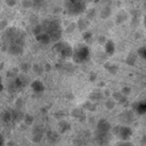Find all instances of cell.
<instances>
[{"mask_svg":"<svg viewBox=\"0 0 146 146\" xmlns=\"http://www.w3.org/2000/svg\"><path fill=\"white\" fill-rule=\"evenodd\" d=\"M41 25V32H44L49 35L50 40L56 42L59 41L60 36H62V27L58 21L56 19H47L43 23L40 24Z\"/></svg>","mask_w":146,"mask_h":146,"instance_id":"obj_1","label":"cell"},{"mask_svg":"<svg viewBox=\"0 0 146 146\" xmlns=\"http://www.w3.org/2000/svg\"><path fill=\"white\" fill-rule=\"evenodd\" d=\"M86 2L84 0H66L65 2V9L68 15L78 16L86 11Z\"/></svg>","mask_w":146,"mask_h":146,"instance_id":"obj_2","label":"cell"},{"mask_svg":"<svg viewBox=\"0 0 146 146\" xmlns=\"http://www.w3.org/2000/svg\"><path fill=\"white\" fill-rule=\"evenodd\" d=\"M89 58H90V50H89L88 46L79 44L76 48L73 49L72 59H73L74 63H76V64L84 63V62L89 60Z\"/></svg>","mask_w":146,"mask_h":146,"instance_id":"obj_3","label":"cell"},{"mask_svg":"<svg viewBox=\"0 0 146 146\" xmlns=\"http://www.w3.org/2000/svg\"><path fill=\"white\" fill-rule=\"evenodd\" d=\"M55 51H57L63 58H72L73 55V48L64 41H56L52 48Z\"/></svg>","mask_w":146,"mask_h":146,"instance_id":"obj_4","label":"cell"},{"mask_svg":"<svg viewBox=\"0 0 146 146\" xmlns=\"http://www.w3.org/2000/svg\"><path fill=\"white\" fill-rule=\"evenodd\" d=\"M119 119H120V122L125 124V125H130L133 121H135V112L132 110H127V111H123L120 115H119Z\"/></svg>","mask_w":146,"mask_h":146,"instance_id":"obj_5","label":"cell"},{"mask_svg":"<svg viewBox=\"0 0 146 146\" xmlns=\"http://www.w3.org/2000/svg\"><path fill=\"white\" fill-rule=\"evenodd\" d=\"M94 138L98 146H107L110 143V133H107V132L95 131Z\"/></svg>","mask_w":146,"mask_h":146,"instance_id":"obj_6","label":"cell"},{"mask_svg":"<svg viewBox=\"0 0 146 146\" xmlns=\"http://www.w3.org/2000/svg\"><path fill=\"white\" fill-rule=\"evenodd\" d=\"M116 136L121 139V140H129L130 137L132 136V129L130 128V125H121L119 129V132L116 133Z\"/></svg>","mask_w":146,"mask_h":146,"instance_id":"obj_7","label":"cell"},{"mask_svg":"<svg viewBox=\"0 0 146 146\" xmlns=\"http://www.w3.org/2000/svg\"><path fill=\"white\" fill-rule=\"evenodd\" d=\"M112 130V125L111 123L106 120V119H100L97 121L96 124V130L95 131H99V132H107L110 133V131Z\"/></svg>","mask_w":146,"mask_h":146,"instance_id":"obj_8","label":"cell"},{"mask_svg":"<svg viewBox=\"0 0 146 146\" xmlns=\"http://www.w3.org/2000/svg\"><path fill=\"white\" fill-rule=\"evenodd\" d=\"M132 111L139 115H143L146 113V99L139 100L132 104Z\"/></svg>","mask_w":146,"mask_h":146,"instance_id":"obj_9","label":"cell"},{"mask_svg":"<svg viewBox=\"0 0 146 146\" xmlns=\"http://www.w3.org/2000/svg\"><path fill=\"white\" fill-rule=\"evenodd\" d=\"M43 135H44V132H43L42 127H40V125L34 127L33 132H32V140L34 143H40L42 140V138H43Z\"/></svg>","mask_w":146,"mask_h":146,"instance_id":"obj_10","label":"cell"},{"mask_svg":"<svg viewBox=\"0 0 146 146\" xmlns=\"http://www.w3.org/2000/svg\"><path fill=\"white\" fill-rule=\"evenodd\" d=\"M71 115H72L74 119H76L79 122H86L87 115H86L84 111L81 110V108H73V110L71 111Z\"/></svg>","mask_w":146,"mask_h":146,"instance_id":"obj_11","label":"cell"},{"mask_svg":"<svg viewBox=\"0 0 146 146\" xmlns=\"http://www.w3.org/2000/svg\"><path fill=\"white\" fill-rule=\"evenodd\" d=\"M46 137H47L48 141L51 143V144H55V143H57V141L60 139L59 132H57V131H55V130H49V131H47Z\"/></svg>","mask_w":146,"mask_h":146,"instance_id":"obj_12","label":"cell"},{"mask_svg":"<svg viewBox=\"0 0 146 146\" xmlns=\"http://www.w3.org/2000/svg\"><path fill=\"white\" fill-rule=\"evenodd\" d=\"M104 49L108 56H112L115 52V43L112 40H106V42L104 43Z\"/></svg>","mask_w":146,"mask_h":146,"instance_id":"obj_13","label":"cell"},{"mask_svg":"<svg viewBox=\"0 0 146 146\" xmlns=\"http://www.w3.org/2000/svg\"><path fill=\"white\" fill-rule=\"evenodd\" d=\"M57 127H58V132L59 133H65L68 130H71V124L66 120H60L58 122V125Z\"/></svg>","mask_w":146,"mask_h":146,"instance_id":"obj_14","label":"cell"},{"mask_svg":"<svg viewBox=\"0 0 146 146\" xmlns=\"http://www.w3.org/2000/svg\"><path fill=\"white\" fill-rule=\"evenodd\" d=\"M31 87H32V90H33L34 92H42V91H44V89H46L44 84H43L40 80H34V81L31 83Z\"/></svg>","mask_w":146,"mask_h":146,"instance_id":"obj_15","label":"cell"},{"mask_svg":"<svg viewBox=\"0 0 146 146\" xmlns=\"http://www.w3.org/2000/svg\"><path fill=\"white\" fill-rule=\"evenodd\" d=\"M103 96H104V95H103L102 91H92V92L90 94V96H89V100L97 103V102H99V100L103 98Z\"/></svg>","mask_w":146,"mask_h":146,"instance_id":"obj_16","label":"cell"},{"mask_svg":"<svg viewBox=\"0 0 146 146\" xmlns=\"http://www.w3.org/2000/svg\"><path fill=\"white\" fill-rule=\"evenodd\" d=\"M96 108H97V103H95V102L87 100V102L83 104V110H87V111L94 112V111H96Z\"/></svg>","mask_w":146,"mask_h":146,"instance_id":"obj_17","label":"cell"},{"mask_svg":"<svg viewBox=\"0 0 146 146\" xmlns=\"http://www.w3.org/2000/svg\"><path fill=\"white\" fill-rule=\"evenodd\" d=\"M105 68H106L107 72H108L110 74H112V75H115V74L119 72V67H117L116 65H114V64H108V63H106V64H105Z\"/></svg>","mask_w":146,"mask_h":146,"instance_id":"obj_18","label":"cell"},{"mask_svg":"<svg viewBox=\"0 0 146 146\" xmlns=\"http://www.w3.org/2000/svg\"><path fill=\"white\" fill-rule=\"evenodd\" d=\"M115 105H116V100H114L113 98H108V99L105 102V107H106L107 110H110V111H112V110L115 107Z\"/></svg>","mask_w":146,"mask_h":146,"instance_id":"obj_19","label":"cell"},{"mask_svg":"<svg viewBox=\"0 0 146 146\" xmlns=\"http://www.w3.org/2000/svg\"><path fill=\"white\" fill-rule=\"evenodd\" d=\"M125 63H127L128 65H130V66L135 65V63H136V55H133V54L128 55V57H127V59H125Z\"/></svg>","mask_w":146,"mask_h":146,"instance_id":"obj_20","label":"cell"},{"mask_svg":"<svg viewBox=\"0 0 146 146\" xmlns=\"http://www.w3.org/2000/svg\"><path fill=\"white\" fill-rule=\"evenodd\" d=\"M137 55H138L140 58H143V59L146 60V46L138 48V50H137Z\"/></svg>","mask_w":146,"mask_h":146,"instance_id":"obj_21","label":"cell"},{"mask_svg":"<svg viewBox=\"0 0 146 146\" xmlns=\"http://www.w3.org/2000/svg\"><path fill=\"white\" fill-rule=\"evenodd\" d=\"M24 123L26 125H31L33 123V116L31 114H24V119H23Z\"/></svg>","mask_w":146,"mask_h":146,"instance_id":"obj_22","label":"cell"},{"mask_svg":"<svg viewBox=\"0 0 146 146\" xmlns=\"http://www.w3.org/2000/svg\"><path fill=\"white\" fill-rule=\"evenodd\" d=\"M83 40L86 41V42H90L91 40H92V33L91 32H89V31H86V32H83Z\"/></svg>","mask_w":146,"mask_h":146,"instance_id":"obj_23","label":"cell"},{"mask_svg":"<svg viewBox=\"0 0 146 146\" xmlns=\"http://www.w3.org/2000/svg\"><path fill=\"white\" fill-rule=\"evenodd\" d=\"M122 96H123V94H122L121 91H114V92L112 94V98H113L114 100H116V102H119V100L122 98Z\"/></svg>","mask_w":146,"mask_h":146,"instance_id":"obj_24","label":"cell"},{"mask_svg":"<svg viewBox=\"0 0 146 146\" xmlns=\"http://www.w3.org/2000/svg\"><path fill=\"white\" fill-rule=\"evenodd\" d=\"M116 146H135L132 143H130L129 140H121L120 143L116 144Z\"/></svg>","mask_w":146,"mask_h":146,"instance_id":"obj_25","label":"cell"},{"mask_svg":"<svg viewBox=\"0 0 146 146\" xmlns=\"http://www.w3.org/2000/svg\"><path fill=\"white\" fill-rule=\"evenodd\" d=\"M87 26H88V23H86L84 21H80L79 24H78V27H79L81 31H84V30L87 29Z\"/></svg>","mask_w":146,"mask_h":146,"instance_id":"obj_26","label":"cell"},{"mask_svg":"<svg viewBox=\"0 0 146 146\" xmlns=\"http://www.w3.org/2000/svg\"><path fill=\"white\" fill-rule=\"evenodd\" d=\"M123 95H125V96H128V95H130V92H131V88L130 87H123L121 90H120Z\"/></svg>","mask_w":146,"mask_h":146,"instance_id":"obj_27","label":"cell"},{"mask_svg":"<svg viewBox=\"0 0 146 146\" xmlns=\"http://www.w3.org/2000/svg\"><path fill=\"white\" fill-rule=\"evenodd\" d=\"M110 14H111V9H104V10L102 11L100 16H102L103 18H106V17H108V16H110Z\"/></svg>","mask_w":146,"mask_h":146,"instance_id":"obj_28","label":"cell"},{"mask_svg":"<svg viewBox=\"0 0 146 146\" xmlns=\"http://www.w3.org/2000/svg\"><path fill=\"white\" fill-rule=\"evenodd\" d=\"M97 79V74L96 72H90V75H89V81L90 82H95Z\"/></svg>","mask_w":146,"mask_h":146,"instance_id":"obj_29","label":"cell"},{"mask_svg":"<svg viewBox=\"0 0 146 146\" xmlns=\"http://www.w3.org/2000/svg\"><path fill=\"white\" fill-rule=\"evenodd\" d=\"M140 145H141V146H146V135H144V136L140 138Z\"/></svg>","mask_w":146,"mask_h":146,"instance_id":"obj_30","label":"cell"},{"mask_svg":"<svg viewBox=\"0 0 146 146\" xmlns=\"http://www.w3.org/2000/svg\"><path fill=\"white\" fill-rule=\"evenodd\" d=\"M33 68H34V71H35V72H38L39 74L42 72V68H41L40 66H38V65H34V67H33Z\"/></svg>","mask_w":146,"mask_h":146,"instance_id":"obj_31","label":"cell"},{"mask_svg":"<svg viewBox=\"0 0 146 146\" xmlns=\"http://www.w3.org/2000/svg\"><path fill=\"white\" fill-rule=\"evenodd\" d=\"M74 29H75V25H74V24H71V25L68 26V29H67V32L71 33L72 31H74Z\"/></svg>","mask_w":146,"mask_h":146,"instance_id":"obj_32","label":"cell"},{"mask_svg":"<svg viewBox=\"0 0 146 146\" xmlns=\"http://www.w3.org/2000/svg\"><path fill=\"white\" fill-rule=\"evenodd\" d=\"M3 144H5V138L2 135H0V146H3Z\"/></svg>","mask_w":146,"mask_h":146,"instance_id":"obj_33","label":"cell"},{"mask_svg":"<svg viewBox=\"0 0 146 146\" xmlns=\"http://www.w3.org/2000/svg\"><path fill=\"white\" fill-rule=\"evenodd\" d=\"M98 41H99V43H105V42H106V40H105V38H104V36H99Z\"/></svg>","mask_w":146,"mask_h":146,"instance_id":"obj_34","label":"cell"},{"mask_svg":"<svg viewBox=\"0 0 146 146\" xmlns=\"http://www.w3.org/2000/svg\"><path fill=\"white\" fill-rule=\"evenodd\" d=\"M144 26L146 27V15H145V17H144Z\"/></svg>","mask_w":146,"mask_h":146,"instance_id":"obj_35","label":"cell"},{"mask_svg":"<svg viewBox=\"0 0 146 146\" xmlns=\"http://www.w3.org/2000/svg\"><path fill=\"white\" fill-rule=\"evenodd\" d=\"M105 96H110V92H108V91H107V90H106V91H105Z\"/></svg>","mask_w":146,"mask_h":146,"instance_id":"obj_36","label":"cell"}]
</instances>
